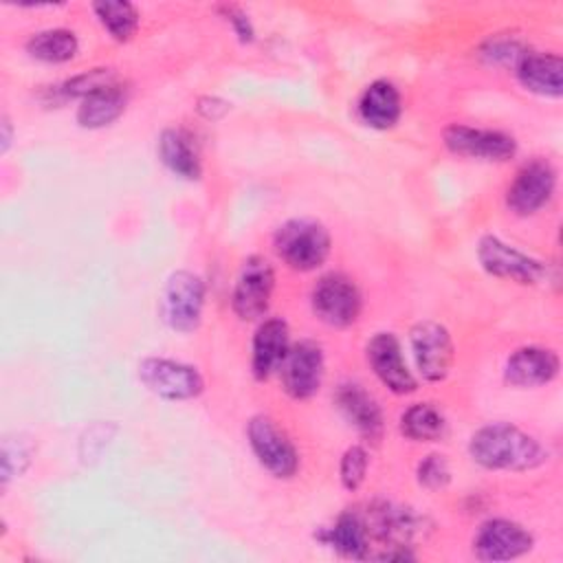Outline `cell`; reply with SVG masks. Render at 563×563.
Listing matches in <instances>:
<instances>
[{
    "mask_svg": "<svg viewBox=\"0 0 563 563\" xmlns=\"http://www.w3.org/2000/svg\"><path fill=\"white\" fill-rule=\"evenodd\" d=\"M328 545H332L341 556L367 559L369 556V532L365 521L354 512H343L325 534Z\"/></svg>",
    "mask_w": 563,
    "mask_h": 563,
    "instance_id": "22",
    "label": "cell"
},
{
    "mask_svg": "<svg viewBox=\"0 0 563 563\" xmlns=\"http://www.w3.org/2000/svg\"><path fill=\"white\" fill-rule=\"evenodd\" d=\"M277 372L282 376V387L290 398L306 400L314 396L323 380L321 345L310 339L292 343Z\"/></svg>",
    "mask_w": 563,
    "mask_h": 563,
    "instance_id": "11",
    "label": "cell"
},
{
    "mask_svg": "<svg viewBox=\"0 0 563 563\" xmlns=\"http://www.w3.org/2000/svg\"><path fill=\"white\" fill-rule=\"evenodd\" d=\"M205 308V282L189 271H178L167 279L163 292V319L176 332H194Z\"/></svg>",
    "mask_w": 563,
    "mask_h": 563,
    "instance_id": "7",
    "label": "cell"
},
{
    "mask_svg": "<svg viewBox=\"0 0 563 563\" xmlns=\"http://www.w3.org/2000/svg\"><path fill=\"white\" fill-rule=\"evenodd\" d=\"M125 103H128V95L123 86L119 81L110 84L81 99L77 108V123L88 130L106 128L123 114Z\"/></svg>",
    "mask_w": 563,
    "mask_h": 563,
    "instance_id": "21",
    "label": "cell"
},
{
    "mask_svg": "<svg viewBox=\"0 0 563 563\" xmlns=\"http://www.w3.org/2000/svg\"><path fill=\"white\" fill-rule=\"evenodd\" d=\"M477 260L488 275L499 279H510L523 286L539 284L548 275V266L541 260L515 249L512 244L504 242L497 235L479 238Z\"/></svg>",
    "mask_w": 563,
    "mask_h": 563,
    "instance_id": "3",
    "label": "cell"
},
{
    "mask_svg": "<svg viewBox=\"0 0 563 563\" xmlns=\"http://www.w3.org/2000/svg\"><path fill=\"white\" fill-rule=\"evenodd\" d=\"M141 383L156 396L165 400H189L202 394L205 380L194 365L150 356L139 363Z\"/></svg>",
    "mask_w": 563,
    "mask_h": 563,
    "instance_id": "4",
    "label": "cell"
},
{
    "mask_svg": "<svg viewBox=\"0 0 563 563\" xmlns=\"http://www.w3.org/2000/svg\"><path fill=\"white\" fill-rule=\"evenodd\" d=\"M275 251L282 262L295 271H314L330 255V233L328 229L308 218H292L284 222L273 238Z\"/></svg>",
    "mask_w": 563,
    "mask_h": 563,
    "instance_id": "2",
    "label": "cell"
},
{
    "mask_svg": "<svg viewBox=\"0 0 563 563\" xmlns=\"http://www.w3.org/2000/svg\"><path fill=\"white\" fill-rule=\"evenodd\" d=\"M275 288V273L268 260L260 255H251L235 279L233 295H231V306L233 312L242 321H255L262 319L271 306Z\"/></svg>",
    "mask_w": 563,
    "mask_h": 563,
    "instance_id": "8",
    "label": "cell"
},
{
    "mask_svg": "<svg viewBox=\"0 0 563 563\" xmlns=\"http://www.w3.org/2000/svg\"><path fill=\"white\" fill-rule=\"evenodd\" d=\"M413 358L418 365V372L429 383H440L449 376L455 350L453 339L449 330L431 319L418 321L409 332Z\"/></svg>",
    "mask_w": 563,
    "mask_h": 563,
    "instance_id": "9",
    "label": "cell"
},
{
    "mask_svg": "<svg viewBox=\"0 0 563 563\" xmlns=\"http://www.w3.org/2000/svg\"><path fill=\"white\" fill-rule=\"evenodd\" d=\"M249 444L255 453L257 462L279 479H288L299 468V455L295 444L288 440L284 431L268 416H253L249 420Z\"/></svg>",
    "mask_w": 563,
    "mask_h": 563,
    "instance_id": "6",
    "label": "cell"
},
{
    "mask_svg": "<svg viewBox=\"0 0 563 563\" xmlns=\"http://www.w3.org/2000/svg\"><path fill=\"white\" fill-rule=\"evenodd\" d=\"M444 431L446 420L431 402H416L400 416V433L413 442H435Z\"/></svg>",
    "mask_w": 563,
    "mask_h": 563,
    "instance_id": "24",
    "label": "cell"
},
{
    "mask_svg": "<svg viewBox=\"0 0 563 563\" xmlns=\"http://www.w3.org/2000/svg\"><path fill=\"white\" fill-rule=\"evenodd\" d=\"M449 479H451V471H449L444 455L431 453L418 464V482L424 488H429V490L444 488L449 484Z\"/></svg>",
    "mask_w": 563,
    "mask_h": 563,
    "instance_id": "29",
    "label": "cell"
},
{
    "mask_svg": "<svg viewBox=\"0 0 563 563\" xmlns=\"http://www.w3.org/2000/svg\"><path fill=\"white\" fill-rule=\"evenodd\" d=\"M559 367H561V361L554 350L541 347V345H526L515 350L508 356L504 376L510 385L530 389V387H541L554 380L559 374Z\"/></svg>",
    "mask_w": 563,
    "mask_h": 563,
    "instance_id": "15",
    "label": "cell"
},
{
    "mask_svg": "<svg viewBox=\"0 0 563 563\" xmlns=\"http://www.w3.org/2000/svg\"><path fill=\"white\" fill-rule=\"evenodd\" d=\"M110 84H117V77L110 68H92L88 73H81V75L64 81L59 92H62V97H81L84 99L90 92L101 90Z\"/></svg>",
    "mask_w": 563,
    "mask_h": 563,
    "instance_id": "26",
    "label": "cell"
},
{
    "mask_svg": "<svg viewBox=\"0 0 563 563\" xmlns=\"http://www.w3.org/2000/svg\"><path fill=\"white\" fill-rule=\"evenodd\" d=\"M158 156L172 174H176L185 180H198L202 176V163H200L198 147H196L194 139L189 136V132H185L180 128H169L161 134Z\"/></svg>",
    "mask_w": 563,
    "mask_h": 563,
    "instance_id": "20",
    "label": "cell"
},
{
    "mask_svg": "<svg viewBox=\"0 0 563 563\" xmlns=\"http://www.w3.org/2000/svg\"><path fill=\"white\" fill-rule=\"evenodd\" d=\"M29 455H31V451L24 446L22 440L7 438L2 442V486H7L13 475H20L26 468V464L31 460Z\"/></svg>",
    "mask_w": 563,
    "mask_h": 563,
    "instance_id": "30",
    "label": "cell"
},
{
    "mask_svg": "<svg viewBox=\"0 0 563 563\" xmlns=\"http://www.w3.org/2000/svg\"><path fill=\"white\" fill-rule=\"evenodd\" d=\"M336 407L343 418L363 435L367 442H378L383 435V411L374 396L356 383H343L336 389Z\"/></svg>",
    "mask_w": 563,
    "mask_h": 563,
    "instance_id": "16",
    "label": "cell"
},
{
    "mask_svg": "<svg viewBox=\"0 0 563 563\" xmlns=\"http://www.w3.org/2000/svg\"><path fill=\"white\" fill-rule=\"evenodd\" d=\"M312 312L332 328H347L361 314V292L343 273L323 275L310 295Z\"/></svg>",
    "mask_w": 563,
    "mask_h": 563,
    "instance_id": "5",
    "label": "cell"
},
{
    "mask_svg": "<svg viewBox=\"0 0 563 563\" xmlns=\"http://www.w3.org/2000/svg\"><path fill=\"white\" fill-rule=\"evenodd\" d=\"M556 187V169L550 161L532 158L512 178L506 189V207L515 216H534L543 209Z\"/></svg>",
    "mask_w": 563,
    "mask_h": 563,
    "instance_id": "10",
    "label": "cell"
},
{
    "mask_svg": "<svg viewBox=\"0 0 563 563\" xmlns=\"http://www.w3.org/2000/svg\"><path fill=\"white\" fill-rule=\"evenodd\" d=\"M444 145L455 156L479 158V161H508L517 152V141L501 132L488 128H473L464 123H453L442 134Z\"/></svg>",
    "mask_w": 563,
    "mask_h": 563,
    "instance_id": "12",
    "label": "cell"
},
{
    "mask_svg": "<svg viewBox=\"0 0 563 563\" xmlns=\"http://www.w3.org/2000/svg\"><path fill=\"white\" fill-rule=\"evenodd\" d=\"M515 73L528 92L550 99L563 95V59L554 53H526Z\"/></svg>",
    "mask_w": 563,
    "mask_h": 563,
    "instance_id": "18",
    "label": "cell"
},
{
    "mask_svg": "<svg viewBox=\"0 0 563 563\" xmlns=\"http://www.w3.org/2000/svg\"><path fill=\"white\" fill-rule=\"evenodd\" d=\"M528 51L512 37H506V35H499V37H490L486 40V44L482 46V57L490 64H512L517 66L521 62V57L526 55Z\"/></svg>",
    "mask_w": 563,
    "mask_h": 563,
    "instance_id": "28",
    "label": "cell"
},
{
    "mask_svg": "<svg viewBox=\"0 0 563 563\" xmlns=\"http://www.w3.org/2000/svg\"><path fill=\"white\" fill-rule=\"evenodd\" d=\"M402 112V101L398 88L387 79L372 81L361 99H358V114L363 123L374 130H389L398 123Z\"/></svg>",
    "mask_w": 563,
    "mask_h": 563,
    "instance_id": "19",
    "label": "cell"
},
{
    "mask_svg": "<svg viewBox=\"0 0 563 563\" xmlns=\"http://www.w3.org/2000/svg\"><path fill=\"white\" fill-rule=\"evenodd\" d=\"M288 347H290L288 323L277 317L262 321L253 336V358H251L253 376L257 380H264L273 372H277L282 361L286 358Z\"/></svg>",
    "mask_w": 563,
    "mask_h": 563,
    "instance_id": "17",
    "label": "cell"
},
{
    "mask_svg": "<svg viewBox=\"0 0 563 563\" xmlns=\"http://www.w3.org/2000/svg\"><path fill=\"white\" fill-rule=\"evenodd\" d=\"M220 9H222L224 18L233 24L238 37H240L242 42H251V40H253V26H251V22H249V15H246L242 9L229 7V4H227V7H220Z\"/></svg>",
    "mask_w": 563,
    "mask_h": 563,
    "instance_id": "31",
    "label": "cell"
},
{
    "mask_svg": "<svg viewBox=\"0 0 563 563\" xmlns=\"http://www.w3.org/2000/svg\"><path fill=\"white\" fill-rule=\"evenodd\" d=\"M196 110H198L205 119L218 121V119H222V117L229 112V103L222 101L220 97H202V99H198Z\"/></svg>",
    "mask_w": 563,
    "mask_h": 563,
    "instance_id": "32",
    "label": "cell"
},
{
    "mask_svg": "<svg viewBox=\"0 0 563 563\" xmlns=\"http://www.w3.org/2000/svg\"><path fill=\"white\" fill-rule=\"evenodd\" d=\"M101 26L117 42H128L139 29V11L132 2L125 0H101L92 4Z\"/></svg>",
    "mask_w": 563,
    "mask_h": 563,
    "instance_id": "25",
    "label": "cell"
},
{
    "mask_svg": "<svg viewBox=\"0 0 563 563\" xmlns=\"http://www.w3.org/2000/svg\"><path fill=\"white\" fill-rule=\"evenodd\" d=\"M532 534L510 519H488L473 539V552L479 561H510L532 550Z\"/></svg>",
    "mask_w": 563,
    "mask_h": 563,
    "instance_id": "13",
    "label": "cell"
},
{
    "mask_svg": "<svg viewBox=\"0 0 563 563\" xmlns=\"http://www.w3.org/2000/svg\"><path fill=\"white\" fill-rule=\"evenodd\" d=\"M365 471H367V451L358 444L345 449L343 457H341V466H339V477L345 490H356L363 479H365Z\"/></svg>",
    "mask_w": 563,
    "mask_h": 563,
    "instance_id": "27",
    "label": "cell"
},
{
    "mask_svg": "<svg viewBox=\"0 0 563 563\" xmlns=\"http://www.w3.org/2000/svg\"><path fill=\"white\" fill-rule=\"evenodd\" d=\"M0 128H2V145H0V150H2V152H7V150H9V145H11V136H13V132H11V121H9V117H7V114L2 117Z\"/></svg>",
    "mask_w": 563,
    "mask_h": 563,
    "instance_id": "33",
    "label": "cell"
},
{
    "mask_svg": "<svg viewBox=\"0 0 563 563\" xmlns=\"http://www.w3.org/2000/svg\"><path fill=\"white\" fill-rule=\"evenodd\" d=\"M471 457L490 471H530L545 462V449L537 438L510 422H490L477 429L468 442Z\"/></svg>",
    "mask_w": 563,
    "mask_h": 563,
    "instance_id": "1",
    "label": "cell"
},
{
    "mask_svg": "<svg viewBox=\"0 0 563 563\" xmlns=\"http://www.w3.org/2000/svg\"><path fill=\"white\" fill-rule=\"evenodd\" d=\"M367 363L376 378L394 394H411L418 383L413 374L409 372L405 358H402V347L396 334L391 332H378L367 341L365 347Z\"/></svg>",
    "mask_w": 563,
    "mask_h": 563,
    "instance_id": "14",
    "label": "cell"
},
{
    "mask_svg": "<svg viewBox=\"0 0 563 563\" xmlns=\"http://www.w3.org/2000/svg\"><path fill=\"white\" fill-rule=\"evenodd\" d=\"M79 51V40L68 29H46L29 37L26 53L33 59L46 64H64L70 62Z\"/></svg>",
    "mask_w": 563,
    "mask_h": 563,
    "instance_id": "23",
    "label": "cell"
}]
</instances>
